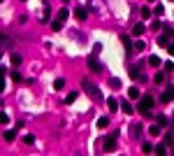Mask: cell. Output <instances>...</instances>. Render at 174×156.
Segmentation results:
<instances>
[{
    "label": "cell",
    "mask_w": 174,
    "mask_h": 156,
    "mask_svg": "<svg viewBox=\"0 0 174 156\" xmlns=\"http://www.w3.org/2000/svg\"><path fill=\"white\" fill-rule=\"evenodd\" d=\"M81 86H84V88H86V91H88L91 96H93L95 100H102V93H100V88L95 86L93 82H88V79H84V82H81Z\"/></svg>",
    "instance_id": "6da1fadb"
},
{
    "label": "cell",
    "mask_w": 174,
    "mask_h": 156,
    "mask_svg": "<svg viewBox=\"0 0 174 156\" xmlns=\"http://www.w3.org/2000/svg\"><path fill=\"white\" fill-rule=\"evenodd\" d=\"M165 82V72H158L156 75V84H163Z\"/></svg>",
    "instance_id": "f1b7e54d"
},
{
    "label": "cell",
    "mask_w": 174,
    "mask_h": 156,
    "mask_svg": "<svg viewBox=\"0 0 174 156\" xmlns=\"http://www.w3.org/2000/svg\"><path fill=\"white\" fill-rule=\"evenodd\" d=\"M153 149H156V145H151V142H144V145H142V151H144V154H151Z\"/></svg>",
    "instance_id": "4fadbf2b"
},
{
    "label": "cell",
    "mask_w": 174,
    "mask_h": 156,
    "mask_svg": "<svg viewBox=\"0 0 174 156\" xmlns=\"http://www.w3.org/2000/svg\"><path fill=\"white\" fill-rule=\"evenodd\" d=\"M156 14L163 16V14H165V7H163V5H158V7H156Z\"/></svg>",
    "instance_id": "d590c367"
},
{
    "label": "cell",
    "mask_w": 174,
    "mask_h": 156,
    "mask_svg": "<svg viewBox=\"0 0 174 156\" xmlns=\"http://www.w3.org/2000/svg\"><path fill=\"white\" fill-rule=\"evenodd\" d=\"M10 75H12V79H14V82H21V75L16 72V70H14V72H10Z\"/></svg>",
    "instance_id": "836d02e7"
},
{
    "label": "cell",
    "mask_w": 174,
    "mask_h": 156,
    "mask_svg": "<svg viewBox=\"0 0 174 156\" xmlns=\"http://www.w3.org/2000/svg\"><path fill=\"white\" fill-rule=\"evenodd\" d=\"M74 100H77V93H70V96H68V98H65V103H68V105H70V103H74Z\"/></svg>",
    "instance_id": "1f68e13d"
},
{
    "label": "cell",
    "mask_w": 174,
    "mask_h": 156,
    "mask_svg": "<svg viewBox=\"0 0 174 156\" xmlns=\"http://www.w3.org/2000/svg\"><path fill=\"white\" fill-rule=\"evenodd\" d=\"M121 42L126 44V54H132V51H135V44H132L130 35H121Z\"/></svg>",
    "instance_id": "5b68a950"
},
{
    "label": "cell",
    "mask_w": 174,
    "mask_h": 156,
    "mask_svg": "<svg viewBox=\"0 0 174 156\" xmlns=\"http://www.w3.org/2000/svg\"><path fill=\"white\" fill-rule=\"evenodd\" d=\"M146 2H156V0H146Z\"/></svg>",
    "instance_id": "ab89813d"
},
{
    "label": "cell",
    "mask_w": 174,
    "mask_h": 156,
    "mask_svg": "<svg viewBox=\"0 0 174 156\" xmlns=\"http://www.w3.org/2000/svg\"><path fill=\"white\" fill-rule=\"evenodd\" d=\"M156 121H158L160 126H167V117H165V114H158V119H156Z\"/></svg>",
    "instance_id": "4316f807"
},
{
    "label": "cell",
    "mask_w": 174,
    "mask_h": 156,
    "mask_svg": "<svg viewBox=\"0 0 174 156\" xmlns=\"http://www.w3.org/2000/svg\"><path fill=\"white\" fill-rule=\"evenodd\" d=\"M172 154H174V142H172Z\"/></svg>",
    "instance_id": "f35d334b"
},
{
    "label": "cell",
    "mask_w": 174,
    "mask_h": 156,
    "mask_svg": "<svg viewBox=\"0 0 174 156\" xmlns=\"http://www.w3.org/2000/svg\"><path fill=\"white\" fill-rule=\"evenodd\" d=\"M109 84H111L114 88H121V79H116V77H111V79H109Z\"/></svg>",
    "instance_id": "484cf974"
},
{
    "label": "cell",
    "mask_w": 174,
    "mask_h": 156,
    "mask_svg": "<svg viewBox=\"0 0 174 156\" xmlns=\"http://www.w3.org/2000/svg\"><path fill=\"white\" fill-rule=\"evenodd\" d=\"M153 151H156V154H160V156L167 154V151H165V145H156V149H153Z\"/></svg>",
    "instance_id": "603a6c76"
},
{
    "label": "cell",
    "mask_w": 174,
    "mask_h": 156,
    "mask_svg": "<svg viewBox=\"0 0 174 156\" xmlns=\"http://www.w3.org/2000/svg\"><path fill=\"white\" fill-rule=\"evenodd\" d=\"M7 121H10V117H7V112H0V124L7 126Z\"/></svg>",
    "instance_id": "cb8c5ba5"
},
{
    "label": "cell",
    "mask_w": 174,
    "mask_h": 156,
    "mask_svg": "<svg viewBox=\"0 0 174 156\" xmlns=\"http://www.w3.org/2000/svg\"><path fill=\"white\" fill-rule=\"evenodd\" d=\"M172 98H174V96H172V88H169V91H165V93L160 96V100H163V103H169Z\"/></svg>",
    "instance_id": "e0dca14e"
},
{
    "label": "cell",
    "mask_w": 174,
    "mask_h": 156,
    "mask_svg": "<svg viewBox=\"0 0 174 156\" xmlns=\"http://www.w3.org/2000/svg\"><path fill=\"white\" fill-rule=\"evenodd\" d=\"M132 35H144V23H135V28H132Z\"/></svg>",
    "instance_id": "8fae6325"
},
{
    "label": "cell",
    "mask_w": 174,
    "mask_h": 156,
    "mask_svg": "<svg viewBox=\"0 0 174 156\" xmlns=\"http://www.w3.org/2000/svg\"><path fill=\"white\" fill-rule=\"evenodd\" d=\"M135 51H144V42H142V40L135 42Z\"/></svg>",
    "instance_id": "83f0119b"
},
{
    "label": "cell",
    "mask_w": 174,
    "mask_h": 156,
    "mask_svg": "<svg viewBox=\"0 0 174 156\" xmlns=\"http://www.w3.org/2000/svg\"><path fill=\"white\" fill-rule=\"evenodd\" d=\"M60 26H63V21H60V19H53L51 21V28H53V31H60Z\"/></svg>",
    "instance_id": "44dd1931"
},
{
    "label": "cell",
    "mask_w": 174,
    "mask_h": 156,
    "mask_svg": "<svg viewBox=\"0 0 174 156\" xmlns=\"http://www.w3.org/2000/svg\"><path fill=\"white\" fill-rule=\"evenodd\" d=\"M107 126H109V119H107V117H100V119H98V128H107Z\"/></svg>",
    "instance_id": "ac0fdd59"
},
{
    "label": "cell",
    "mask_w": 174,
    "mask_h": 156,
    "mask_svg": "<svg viewBox=\"0 0 174 156\" xmlns=\"http://www.w3.org/2000/svg\"><path fill=\"white\" fill-rule=\"evenodd\" d=\"M105 151H116V133L105 140Z\"/></svg>",
    "instance_id": "277c9868"
},
{
    "label": "cell",
    "mask_w": 174,
    "mask_h": 156,
    "mask_svg": "<svg viewBox=\"0 0 174 156\" xmlns=\"http://www.w3.org/2000/svg\"><path fill=\"white\" fill-rule=\"evenodd\" d=\"M160 26H163V23H160L158 19H156V21H153V23H151V28H153V31H160Z\"/></svg>",
    "instance_id": "d6a6232c"
},
{
    "label": "cell",
    "mask_w": 174,
    "mask_h": 156,
    "mask_svg": "<svg viewBox=\"0 0 174 156\" xmlns=\"http://www.w3.org/2000/svg\"><path fill=\"white\" fill-rule=\"evenodd\" d=\"M63 86H65V79H56V82H53V88H58V91H60Z\"/></svg>",
    "instance_id": "d4e9b609"
},
{
    "label": "cell",
    "mask_w": 174,
    "mask_h": 156,
    "mask_svg": "<svg viewBox=\"0 0 174 156\" xmlns=\"http://www.w3.org/2000/svg\"><path fill=\"white\" fill-rule=\"evenodd\" d=\"M2 138H5L7 142H14V138H16V128H14V130H5V135H2Z\"/></svg>",
    "instance_id": "30bf717a"
},
{
    "label": "cell",
    "mask_w": 174,
    "mask_h": 156,
    "mask_svg": "<svg viewBox=\"0 0 174 156\" xmlns=\"http://www.w3.org/2000/svg\"><path fill=\"white\" fill-rule=\"evenodd\" d=\"M142 16H144V19H149V16H151V10H149V7H142Z\"/></svg>",
    "instance_id": "4dcf8cb0"
},
{
    "label": "cell",
    "mask_w": 174,
    "mask_h": 156,
    "mask_svg": "<svg viewBox=\"0 0 174 156\" xmlns=\"http://www.w3.org/2000/svg\"><path fill=\"white\" fill-rule=\"evenodd\" d=\"M121 112H126V114H132V112H135L132 105H130V100H121Z\"/></svg>",
    "instance_id": "9c48e42d"
},
{
    "label": "cell",
    "mask_w": 174,
    "mask_h": 156,
    "mask_svg": "<svg viewBox=\"0 0 174 156\" xmlns=\"http://www.w3.org/2000/svg\"><path fill=\"white\" fill-rule=\"evenodd\" d=\"M107 105H109V109H116V107H118L121 103H118L116 98H109V100H107Z\"/></svg>",
    "instance_id": "ffe728a7"
},
{
    "label": "cell",
    "mask_w": 174,
    "mask_h": 156,
    "mask_svg": "<svg viewBox=\"0 0 174 156\" xmlns=\"http://www.w3.org/2000/svg\"><path fill=\"white\" fill-rule=\"evenodd\" d=\"M130 77L135 79V82L144 79V75H142V65H135V68H130Z\"/></svg>",
    "instance_id": "8992f818"
},
{
    "label": "cell",
    "mask_w": 174,
    "mask_h": 156,
    "mask_svg": "<svg viewBox=\"0 0 174 156\" xmlns=\"http://www.w3.org/2000/svg\"><path fill=\"white\" fill-rule=\"evenodd\" d=\"M88 68L93 70L95 75H100V72H105V65H102V63L98 61V56H95V54H91V56H88Z\"/></svg>",
    "instance_id": "7a4b0ae2"
},
{
    "label": "cell",
    "mask_w": 174,
    "mask_h": 156,
    "mask_svg": "<svg viewBox=\"0 0 174 156\" xmlns=\"http://www.w3.org/2000/svg\"><path fill=\"white\" fill-rule=\"evenodd\" d=\"M130 128H132V130H130V135H132V138H139V128H142V126H139V124H132Z\"/></svg>",
    "instance_id": "2e32d148"
},
{
    "label": "cell",
    "mask_w": 174,
    "mask_h": 156,
    "mask_svg": "<svg viewBox=\"0 0 174 156\" xmlns=\"http://www.w3.org/2000/svg\"><path fill=\"white\" fill-rule=\"evenodd\" d=\"M88 12L91 10H86V7H77V10H74V16L79 21H84V19H88Z\"/></svg>",
    "instance_id": "ba28073f"
},
{
    "label": "cell",
    "mask_w": 174,
    "mask_h": 156,
    "mask_svg": "<svg viewBox=\"0 0 174 156\" xmlns=\"http://www.w3.org/2000/svg\"><path fill=\"white\" fill-rule=\"evenodd\" d=\"M128 96H130V98H139V88L137 86H130V88H128Z\"/></svg>",
    "instance_id": "5bb4252c"
},
{
    "label": "cell",
    "mask_w": 174,
    "mask_h": 156,
    "mask_svg": "<svg viewBox=\"0 0 174 156\" xmlns=\"http://www.w3.org/2000/svg\"><path fill=\"white\" fill-rule=\"evenodd\" d=\"M12 63H14V65H19V63H21V56H19V54H12Z\"/></svg>",
    "instance_id": "f546056e"
},
{
    "label": "cell",
    "mask_w": 174,
    "mask_h": 156,
    "mask_svg": "<svg viewBox=\"0 0 174 156\" xmlns=\"http://www.w3.org/2000/svg\"><path fill=\"white\" fill-rule=\"evenodd\" d=\"M160 128H163V126H160V124H156V126H151V128H149V133H151V135L156 138V135H160Z\"/></svg>",
    "instance_id": "9a60e30c"
},
{
    "label": "cell",
    "mask_w": 174,
    "mask_h": 156,
    "mask_svg": "<svg viewBox=\"0 0 174 156\" xmlns=\"http://www.w3.org/2000/svg\"><path fill=\"white\" fill-rule=\"evenodd\" d=\"M172 142H174V140H172V133H167V135H165V145L172 147Z\"/></svg>",
    "instance_id": "e575fe53"
},
{
    "label": "cell",
    "mask_w": 174,
    "mask_h": 156,
    "mask_svg": "<svg viewBox=\"0 0 174 156\" xmlns=\"http://www.w3.org/2000/svg\"><path fill=\"white\" fill-rule=\"evenodd\" d=\"M165 49H167V51H169V54H172V56H174V44H172V42H169V44H167V47H165Z\"/></svg>",
    "instance_id": "74e56055"
},
{
    "label": "cell",
    "mask_w": 174,
    "mask_h": 156,
    "mask_svg": "<svg viewBox=\"0 0 174 156\" xmlns=\"http://www.w3.org/2000/svg\"><path fill=\"white\" fill-rule=\"evenodd\" d=\"M68 16H70V12H68V10H60V12H58V16H56V19L65 21V19H68Z\"/></svg>",
    "instance_id": "7402d4cb"
},
{
    "label": "cell",
    "mask_w": 174,
    "mask_h": 156,
    "mask_svg": "<svg viewBox=\"0 0 174 156\" xmlns=\"http://www.w3.org/2000/svg\"><path fill=\"white\" fill-rule=\"evenodd\" d=\"M88 10H102V2H100V0H91Z\"/></svg>",
    "instance_id": "d6986e66"
},
{
    "label": "cell",
    "mask_w": 174,
    "mask_h": 156,
    "mask_svg": "<svg viewBox=\"0 0 174 156\" xmlns=\"http://www.w3.org/2000/svg\"><path fill=\"white\" fill-rule=\"evenodd\" d=\"M174 33H163V35H158V47H167L169 40H172Z\"/></svg>",
    "instance_id": "52a82bcc"
},
{
    "label": "cell",
    "mask_w": 174,
    "mask_h": 156,
    "mask_svg": "<svg viewBox=\"0 0 174 156\" xmlns=\"http://www.w3.org/2000/svg\"><path fill=\"white\" fill-rule=\"evenodd\" d=\"M23 142H26V145H33V142H35V138H33V135H26V138H23Z\"/></svg>",
    "instance_id": "8d00e7d4"
},
{
    "label": "cell",
    "mask_w": 174,
    "mask_h": 156,
    "mask_svg": "<svg viewBox=\"0 0 174 156\" xmlns=\"http://www.w3.org/2000/svg\"><path fill=\"white\" fill-rule=\"evenodd\" d=\"M149 65H151V68H158L160 65V56H149Z\"/></svg>",
    "instance_id": "7c38bea8"
},
{
    "label": "cell",
    "mask_w": 174,
    "mask_h": 156,
    "mask_svg": "<svg viewBox=\"0 0 174 156\" xmlns=\"http://www.w3.org/2000/svg\"><path fill=\"white\" fill-rule=\"evenodd\" d=\"M153 107V98H151V96H144V98L142 100H139V112H144V109H151Z\"/></svg>",
    "instance_id": "3957f363"
}]
</instances>
